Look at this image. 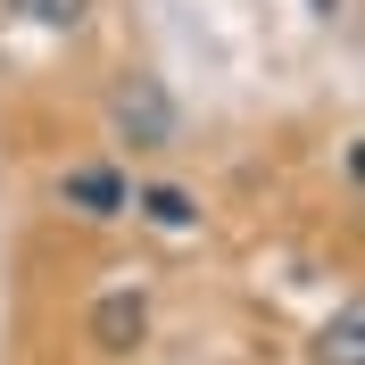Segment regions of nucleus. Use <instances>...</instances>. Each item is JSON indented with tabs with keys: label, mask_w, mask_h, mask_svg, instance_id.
<instances>
[{
	"label": "nucleus",
	"mask_w": 365,
	"mask_h": 365,
	"mask_svg": "<svg viewBox=\"0 0 365 365\" xmlns=\"http://www.w3.org/2000/svg\"><path fill=\"white\" fill-rule=\"evenodd\" d=\"M316 17H341V0H316Z\"/></svg>",
	"instance_id": "0eeeda50"
},
{
	"label": "nucleus",
	"mask_w": 365,
	"mask_h": 365,
	"mask_svg": "<svg viewBox=\"0 0 365 365\" xmlns=\"http://www.w3.org/2000/svg\"><path fill=\"white\" fill-rule=\"evenodd\" d=\"M316 365H365V307L341 299V316L316 332Z\"/></svg>",
	"instance_id": "20e7f679"
},
{
	"label": "nucleus",
	"mask_w": 365,
	"mask_h": 365,
	"mask_svg": "<svg viewBox=\"0 0 365 365\" xmlns=\"http://www.w3.org/2000/svg\"><path fill=\"white\" fill-rule=\"evenodd\" d=\"M141 332H150L141 291H100V299H91V349H100V357H133Z\"/></svg>",
	"instance_id": "f03ea898"
},
{
	"label": "nucleus",
	"mask_w": 365,
	"mask_h": 365,
	"mask_svg": "<svg viewBox=\"0 0 365 365\" xmlns=\"http://www.w3.org/2000/svg\"><path fill=\"white\" fill-rule=\"evenodd\" d=\"M141 216L150 225H166V232H182V225H200V207H191V191H175V182H158V191H141Z\"/></svg>",
	"instance_id": "423d86ee"
},
{
	"label": "nucleus",
	"mask_w": 365,
	"mask_h": 365,
	"mask_svg": "<svg viewBox=\"0 0 365 365\" xmlns=\"http://www.w3.org/2000/svg\"><path fill=\"white\" fill-rule=\"evenodd\" d=\"M108 125L116 141H133V150H166L175 141V100H166L158 75H125V83L108 91Z\"/></svg>",
	"instance_id": "f257e3e1"
},
{
	"label": "nucleus",
	"mask_w": 365,
	"mask_h": 365,
	"mask_svg": "<svg viewBox=\"0 0 365 365\" xmlns=\"http://www.w3.org/2000/svg\"><path fill=\"white\" fill-rule=\"evenodd\" d=\"M9 17H25V25H50V34H75V25L91 17V0H0Z\"/></svg>",
	"instance_id": "39448f33"
},
{
	"label": "nucleus",
	"mask_w": 365,
	"mask_h": 365,
	"mask_svg": "<svg viewBox=\"0 0 365 365\" xmlns=\"http://www.w3.org/2000/svg\"><path fill=\"white\" fill-rule=\"evenodd\" d=\"M58 200L83 207V216H125V207H133V191H125V175H116V166H67Z\"/></svg>",
	"instance_id": "7ed1b4c3"
}]
</instances>
